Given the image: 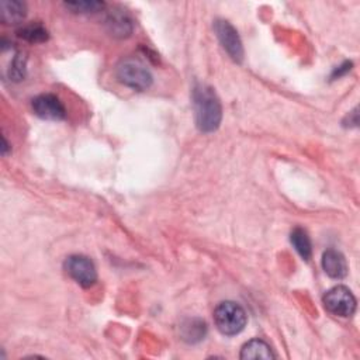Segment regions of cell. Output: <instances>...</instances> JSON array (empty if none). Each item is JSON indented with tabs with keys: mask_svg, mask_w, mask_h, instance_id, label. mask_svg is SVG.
Returning <instances> with one entry per match:
<instances>
[{
	"mask_svg": "<svg viewBox=\"0 0 360 360\" xmlns=\"http://www.w3.org/2000/svg\"><path fill=\"white\" fill-rule=\"evenodd\" d=\"M214 32L221 43L222 48L227 51V54L238 64L244 60V47L241 37L235 27L227 22V20H215L214 22Z\"/></svg>",
	"mask_w": 360,
	"mask_h": 360,
	"instance_id": "cell-6",
	"label": "cell"
},
{
	"mask_svg": "<svg viewBox=\"0 0 360 360\" xmlns=\"http://www.w3.org/2000/svg\"><path fill=\"white\" fill-rule=\"evenodd\" d=\"M64 267L67 273L82 287L89 288L98 281L95 263L85 255H71L67 258Z\"/></svg>",
	"mask_w": 360,
	"mask_h": 360,
	"instance_id": "cell-5",
	"label": "cell"
},
{
	"mask_svg": "<svg viewBox=\"0 0 360 360\" xmlns=\"http://www.w3.org/2000/svg\"><path fill=\"white\" fill-rule=\"evenodd\" d=\"M290 241L294 249L298 252V255L308 262L312 256V245L307 231L302 228H294L290 234Z\"/></svg>",
	"mask_w": 360,
	"mask_h": 360,
	"instance_id": "cell-12",
	"label": "cell"
},
{
	"mask_svg": "<svg viewBox=\"0 0 360 360\" xmlns=\"http://www.w3.org/2000/svg\"><path fill=\"white\" fill-rule=\"evenodd\" d=\"M64 6L71 11L72 13L79 15H89V13H98L102 12L106 5L99 0H79V2H65Z\"/></svg>",
	"mask_w": 360,
	"mask_h": 360,
	"instance_id": "cell-15",
	"label": "cell"
},
{
	"mask_svg": "<svg viewBox=\"0 0 360 360\" xmlns=\"http://www.w3.org/2000/svg\"><path fill=\"white\" fill-rule=\"evenodd\" d=\"M33 112L37 117L48 121H61L67 117V110L60 98L51 93H44L33 99Z\"/></svg>",
	"mask_w": 360,
	"mask_h": 360,
	"instance_id": "cell-7",
	"label": "cell"
},
{
	"mask_svg": "<svg viewBox=\"0 0 360 360\" xmlns=\"http://www.w3.org/2000/svg\"><path fill=\"white\" fill-rule=\"evenodd\" d=\"M106 29L114 39H128L134 32V22L131 16L121 8H114L106 16Z\"/></svg>",
	"mask_w": 360,
	"mask_h": 360,
	"instance_id": "cell-8",
	"label": "cell"
},
{
	"mask_svg": "<svg viewBox=\"0 0 360 360\" xmlns=\"http://www.w3.org/2000/svg\"><path fill=\"white\" fill-rule=\"evenodd\" d=\"M325 309L340 318H349L356 311V298L346 286H335L324 294Z\"/></svg>",
	"mask_w": 360,
	"mask_h": 360,
	"instance_id": "cell-4",
	"label": "cell"
},
{
	"mask_svg": "<svg viewBox=\"0 0 360 360\" xmlns=\"http://www.w3.org/2000/svg\"><path fill=\"white\" fill-rule=\"evenodd\" d=\"M27 75V57L23 53H15L8 76L12 82H22Z\"/></svg>",
	"mask_w": 360,
	"mask_h": 360,
	"instance_id": "cell-16",
	"label": "cell"
},
{
	"mask_svg": "<svg viewBox=\"0 0 360 360\" xmlns=\"http://www.w3.org/2000/svg\"><path fill=\"white\" fill-rule=\"evenodd\" d=\"M322 269L324 272L335 280H340L347 274V263L345 256L335 249H328L322 255Z\"/></svg>",
	"mask_w": 360,
	"mask_h": 360,
	"instance_id": "cell-9",
	"label": "cell"
},
{
	"mask_svg": "<svg viewBox=\"0 0 360 360\" xmlns=\"http://www.w3.org/2000/svg\"><path fill=\"white\" fill-rule=\"evenodd\" d=\"M8 149H9V144L6 141V138L4 137V147H2V154L6 156L8 155Z\"/></svg>",
	"mask_w": 360,
	"mask_h": 360,
	"instance_id": "cell-17",
	"label": "cell"
},
{
	"mask_svg": "<svg viewBox=\"0 0 360 360\" xmlns=\"http://www.w3.org/2000/svg\"><path fill=\"white\" fill-rule=\"evenodd\" d=\"M18 36L32 44H41V43L48 41V39H50L48 30L40 23H32V25H27V26L19 29Z\"/></svg>",
	"mask_w": 360,
	"mask_h": 360,
	"instance_id": "cell-13",
	"label": "cell"
},
{
	"mask_svg": "<svg viewBox=\"0 0 360 360\" xmlns=\"http://www.w3.org/2000/svg\"><path fill=\"white\" fill-rule=\"evenodd\" d=\"M246 321L245 309L234 301L220 302L214 309V322L222 335L234 336L241 333L246 326Z\"/></svg>",
	"mask_w": 360,
	"mask_h": 360,
	"instance_id": "cell-3",
	"label": "cell"
},
{
	"mask_svg": "<svg viewBox=\"0 0 360 360\" xmlns=\"http://www.w3.org/2000/svg\"><path fill=\"white\" fill-rule=\"evenodd\" d=\"M0 13H2V23L19 25L27 16V6L19 0H4L0 4Z\"/></svg>",
	"mask_w": 360,
	"mask_h": 360,
	"instance_id": "cell-10",
	"label": "cell"
},
{
	"mask_svg": "<svg viewBox=\"0 0 360 360\" xmlns=\"http://www.w3.org/2000/svg\"><path fill=\"white\" fill-rule=\"evenodd\" d=\"M241 359H276L274 352L272 350L270 345H267L262 339H251L248 340L241 349Z\"/></svg>",
	"mask_w": 360,
	"mask_h": 360,
	"instance_id": "cell-11",
	"label": "cell"
},
{
	"mask_svg": "<svg viewBox=\"0 0 360 360\" xmlns=\"http://www.w3.org/2000/svg\"><path fill=\"white\" fill-rule=\"evenodd\" d=\"M182 333H183V339L189 343H196L200 342L201 339H204L207 328L206 324L200 319H189L186 324H183L182 326Z\"/></svg>",
	"mask_w": 360,
	"mask_h": 360,
	"instance_id": "cell-14",
	"label": "cell"
},
{
	"mask_svg": "<svg viewBox=\"0 0 360 360\" xmlns=\"http://www.w3.org/2000/svg\"><path fill=\"white\" fill-rule=\"evenodd\" d=\"M116 78L124 86L138 92L149 89L154 82L151 71L135 58L123 60L116 68Z\"/></svg>",
	"mask_w": 360,
	"mask_h": 360,
	"instance_id": "cell-2",
	"label": "cell"
},
{
	"mask_svg": "<svg viewBox=\"0 0 360 360\" xmlns=\"http://www.w3.org/2000/svg\"><path fill=\"white\" fill-rule=\"evenodd\" d=\"M193 106L197 128L210 134L218 130L222 120V107L213 88L207 85H196L193 89Z\"/></svg>",
	"mask_w": 360,
	"mask_h": 360,
	"instance_id": "cell-1",
	"label": "cell"
}]
</instances>
